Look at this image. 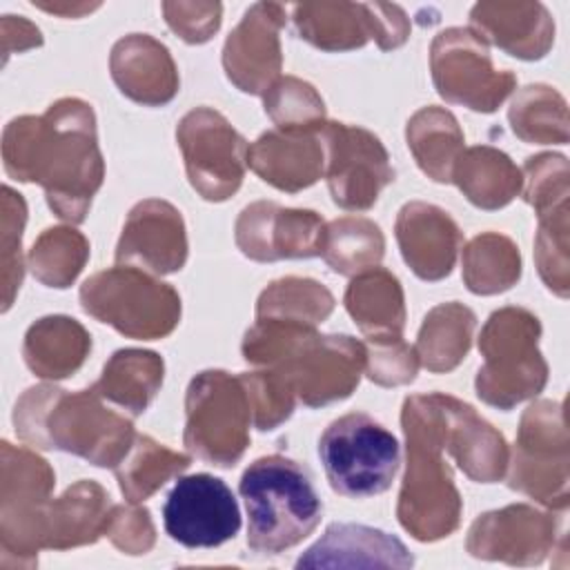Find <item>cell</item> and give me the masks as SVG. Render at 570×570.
Returning <instances> with one entry per match:
<instances>
[{
	"label": "cell",
	"instance_id": "cell-44",
	"mask_svg": "<svg viewBox=\"0 0 570 570\" xmlns=\"http://www.w3.org/2000/svg\"><path fill=\"white\" fill-rule=\"evenodd\" d=\"M27 220V207L20 194L11 187H2V287H4V305L7 312L11 307L16 289L22 283V254L20 238Z\"/></svg>",
	"mask_w": 570,
	"mask_h": 570
},
{
	"label": "cell",
	"instance_id": "cell-21",
	"mask_svg": "<svg viewBox=\"0 0 570 570\" xmlns=\"http://www.w3.org/2000/svg\"><path fill=\"white\" fill-rule=\"evenodd\" d=\"M396 240L419 278L439 281L452 272L463 236L441 207L407 203L396 216Z\"/></svg>",
	"mask_w": 570,
	"mask_h": 570
},
{
	"label": "cell",
	"instance_id": "cell-33",
	"mask_svg": "<svg viewBox=\"0 0 570 570\" xmlns=\"http://www.w3.org/2000/svg\"><path fill=\"white\" fill-rule=\"evenodd\" d=\"M474 323V312L456 301L434 307L425 316L414 347L419 363L430 372L454 370L470 350Z\"/></svg>",
	"mask_w": 570,
	"mask_h": 570
},
{
	"label": "cell",
	"instance_id": "cell-45",
	"mask_svg": "<svg viewBox=\"0 0 570 570\" xmlns=\"http://www.w3.org/2000/svg\"><path fill=\"white\" fill-rule=\"evenodd\" d=\"M419 356L403 336L390 341H367L365 345V370L367 376L379 385H403L414 381Z\"/></svg>",
	"mask_w": 570,
	"mask_h": 570
},
{
	"label": "cell",
	"instance_id": "cell-8",
	"mask_svg": "<svg viewBox=\"0 0 570 570\" xmlns=\"http://www.w3.org/2000/svg\"><path fill=\"white\" fill-rule=\"evenodd\" d=\"M318 459L334 492L352 499L385 492L399 470L396 436L363 412L345 414L318 439Z\"/></svg>",
	"mask_w": 570,
	"mask_h": 570
},
{
	"label": "cell",
	"instance_id": "cell-18",
	"mask_svg": "<svg viewBox=\"0 0 570 570\" xmlns=\"http://www.w3.org/2000/svg\"><path fill=\"white\" fill-rule=\"evenodd\" d=\"M554 534L552 514L519 503L481 514L468 532L465 548L476 559L539 566L552 550Z\"/></svg>",
	"mask_w": 570,
	"mask_h": 570
},
{
	"label": "cell",
	"instance_id": "cell-11",
	"mask_svg": "<svg viewBox=\"0 0 570 570\" xmlns=\"http://www.w3.org/2000/svg\"><path fill=\"white\" fill-rule=\"evenodd\" d=\"M508 485L548 508H568V432L563 407L554 401L532 403L519 425Z\"/></svg>",
	"mask_w": 570,
	"mask_h": 570
},
{
	"label": "cell",
	"instance_id": "cell-35",
	"mask_svg": "<svg viewBox=\"0 0 570 570\" xmlns=\"http://www.w3.org/2000/svg\"><path fill=\"white\" fill-rule=\"evenodd\" d=\"M521 276L519 247L501 234L488 232L463 249V281L474 294H499Z\"/></svg>",
	"mask_w": 570,
	"mask_h": 570
},
{
	"label": "cell",
	"instance_id": "cell-34",
	"mask_svg": "<svg viewBox=\"0 0 570 570\" xmlns=\"http://www.w3.org/2000/svg\"><path fill=\"white\" fill-rule=\"evenodd\" d=\"M189 456L174 452L151 436L136 434L122 461L114 468L120 490L129 503H140L151 497L165 481L189 468Z\"/></svg>",
	"mask_w": 570,
	"mask_h": 570
},
{
	"label": "cell",
	"instance_id": "cell-36",
	"mask_svg": "<svg viewBox=\"0 0 570 570\" xmlns=\"http://www.w3.org/2000/svg\"><path fill=\"white\" fill-rule=\"evenodd\" d=\"M512 131L525 142H568V107L559 91L548 85L523 87L508 111Z\"/></svg>",
	"mask_w": 570,
	"mask_h": 570
},
{
	"label": "cell",
	"instance_id": "cell-13",
	"mask_svg": "<svg viewBox=\"0 0 570 570\" xmlns=\"http://www.w3.org/2000/svg\"><path fill=\"white\" fill-rule=\"evenodd\" d=\"M176 140L187 178L205 200H227L240 187L249 145L223 114L209 107L191 109L183 116Z\"/></svg>",
	"mask_w": 570,
	"mask_h": 570
},
{
	"label": "cell",
	"instance_id": "cell-17",
	"mask_svg": "<svg viewBox=\"0 0 570 570\" xmlns=\"http://www.w3.org/2000/svg\"><path fill=\"white\" fill-rule=\"evenodd\" d=\"M325 223L312 209H289L258 200L247 205L236 220V245L252 261L321 256Z\"/></svg>",
	"mask_w": 570,
	"mask_h": 570
},
{
	"label": "cell",
	"instance_id": "cell-40",
	"mask_svg": "<svg viewBox=\"0 0 570 570\" xmlns=\"http://www.w3.org/2000/svg\"><path fill=\"white\" fill-rule=\"evenodd\" d=\"M265 114L287 131H318L325 122L323 98L309 82L281 78L265 94Z\"/></svg>",
	"mask_w": 570,
	"mask_h": 570
},
{
	"label": "cell",
	"instance_id": "cell-31",
	"mask_svg": "<svg viewBox=\"0 0 570 570\" xmlns=\"http://www.w3.org/2000/svg\"><path fill=\"white\" fill-rule=\"evenodd\" d=\"M163 358L147 350H118L91 387L105 401L138 416L163 385Z\"/></svg>",
	"mask_w": 570,
	"mask_h": 570
},
{
	"label": "cell",
	"instance_id": "cell-26",
	"mask_svg": "<svg viewBox=\"0 0 570 570\" xmlns=\"http://www.w3.org/2000/svg\"><path fill=\"white\" fill-rule=\"evenodd\" d=\"M445 450L476 483H494L505 474L503 436L472 405L454 396H445Z\"/></svg>",
	"mask_w": 570,
	"mask_h": 570
},
{
	"label": "cell",
	"instance_id": "cell-38",
	"mask_svg": "<svg viewBox=\"0 0 570 570\" xmlns=\"http://www.w3.org/2000/svg\"><path fill=\"white\" fill-rule=\"evenodd\" d=\"M334 309V296L312 278L287 276L274 281L258 298L256 318H274L316 327Z\"/></svg>",
	"mask_w": 570,
	"mask_h": 570
},
{
	"label": "cell",
	"instance_id": "cell-15",
	"mask_svg": "<svg viewBox=\"0 0 570 570\" xmlns=\"http://www.w3.org/2000/svg\"><path fill=\"white\" fill-rule=\"evenodd\" d=\"M294 24L301 38L323 51H347L363 47L370 38L383 51L405 42L410 24L396 4L316 2L294 4Z\"/></svg>",
	"mask_w": 570,
	"mask_h": 570
},
{
	"label": "cell",
	"instance_id": "cell-2",
	"mask_svg": "<svg viewBox=\"0 0 570 570\" xmlns=\"http://www.w3.org/2000/svg\"><path fill=\"white\" fill-rule=\"evenodd\" d=\"M243 356L281 379L307 407L350 396L365 370V345L356 338L274 318H256Z\"/></svg>",
	"mask_w": 570,
	"mask_h": 570
},
{
	"label": "cell",
	"instance_id": "cell-37",
	"mask_svg": "<svg viewBox=\"0 0 570 570\" xmlns=\"http://www.w3.org/2000/svg\"><path fill=\"white\" fill-rule=\"evenodd\" d=\"M385 238L367 218L345 216L338 220H332L325 227V243L321 256L325 263L345 276H356L365 269H372L383 258Z\"/></svg>",
	"mask_w": 570,
	"mask_h": 570
},
{
	"label": "cell",
	"instance_id": "cell-20",
	"mask_svg": "<svg viewBox=\"0 0 570 570\" xmlns=\"http://www.w3.org/2000/svg\"><path fill=\"white\" fill-rule=\"evenodd\" d=\"M187 261V234L180 212L158 198L138 203L122 227L116 263L149 274L178 272Z\"/></svg>",
	"mask_w": 570,
	"mask_h": 570
},
{
	"label": "cell",
	"instance_id": "cell-7",
	"mask_svg": "<svg viewBox=\"0 0 570 570\" xmlns=\"http://www.w3.org/2000/svg\"><path fill=\"white\" fill-rule=\"evenodd\" d=\"M80 303L87 314L129 338H163L180 321L176 289L131 265H118L87 278L80 287Z\"/></svg>",
	"mask_w": 570,
	"mask_h": 570
},
{
	"label": "cell",
	"instance_id": "cell-16",
	"mask_svg": "<svg viewBox=\"0 0 570 570\" xmlns=\"http://www.w3.org/2000/svg\"><path fill=\"white\" fill-rule=\"evenodd\" d=\"M163 523L185 548H216L240 530V510L223 479L198 472L174 483L163 505Z\"/></svg>",
	"mask_w": 570,
	"mask_h": 570
},
{
	"label": "cell",
	"instance_id": "cell-5",
	"mask_svg": "<svg viewBox=\"0 0 570 570\" xmlns=\"http://www.w3.org/2000/svg\"><path fill=\"white\" fill-rule=\"evenodd\" d=\"M247 510V548L278 554L307 539L323 514L309 472L283 454L249 463L238 483Z\"/></svg>",
	"mask_w": 570,
	"mask_h": 570
},
{
	"label": "cell",
	"instance_id": "cell-43",
	"mask_svg": "<svg viewBox=\"0 0 570 570\" xmlns=\"http://www.w3.org/2000/svg\"><path fill=\"white\" fill-rule=\"evenodd\" d=\"M568 160L559 154L528 158L523 167V198L539 212L568 203Z\"/></svg>",
	"mask_w": 570,
	"mask_h": 570
},
{
	"label": "cell",
	"instance_id": "cell-14",
	"mask_svg": "<svg viewBox=\"0 0 570 570\" xmlns=\"http://www.w3.org/2000/svg\"><path fill=\"white\" fill-rule=\"evenodd\" d=\"M318 136L327 151L325 176L332 200L350 212L370 209L381 189L394 180L383 142L372 131L345 122H323Z\"/></svg>",
	"mask_w": 570,
	"mask_h": 570
},
{
	"label": "cell",
	"instance_id": "cell-1",
	"mask_svg": "<svg viewBox=\"0 0 570 570\" xmlns=\"http://www.w3.org/2000/svg\"><path fill=\"white\" fill-rule=\"evenodd\" d=\"M2 160L11 178L45 187L58 218L82 223L105 176L91 105L62 98L42 116L13 118L2 134Z\"/></svg>",
	"mask_w": 570,
	"mask_h": 570
},
{
	"label": "cell",
	"instance_id": "cell-28",
	"mask_svg": "<svg viewBox=\"0 0 570 570\" xmlns=\"http://www.w3.org/2000/svg\"><path fill=\"white\" fill-rule=\"evenodd\" d=\"M345 307L367 341L403 336V289L399 278L387 269L376 265L356 274L345 292Z\"/></svg>",
	"mask_w": 570,
	"mask_h": 570
},
{
	"label": "cell",
	"instance_id": "cell-4",
	"mask_svg": "<svg viewBox=\"0 0 570 570\" xmlns=\"http://www.w3.org/2000/svg\"><path fill=\"white\" fill-rule=\"evenodd\" d=\"M91 387L69 394L53 385L29 387L13 410L16 434L33 448L65 450L100 468H116L136 432L129 419L102 405Z\"/></svg>",
	"mask_w": 570,
	"mask_h": 570
},
{
	"label": "cell",
	"instance_id": "cell-22",
	"mask_svg": "<svg viewBox=\"0 0 570 570\" xmlns=\"http://www.w3.org/2000/svg\"><path fill=\"white\" fill-rule=\"evenodd\" d=\"M247 165L276 189L298 191L323 176L325 147L318 131L272 129L247 147Z\"/></svg>",
	"mask_w": 570,
	"mask_h": 570
},
{
	"label": "cell",
	"instance_id": "cell-19",
	"mask_svg": "<svg viewBox=\"0 0 570 570\" xmlns=\"http://www.w3.org/2000/svg\"><path fill=\"white\" fill-rule=\"evenodd\" d=\"M285 24V7L258 2L249 7L229 33L223 49L227 78L245 94H265L281 71L278 31Z\"/></svg>",
	"mask_w": 570,
	"mask_h": 570
},
{
	"label": "cell",
	"instance_id": "cell-46",
	"mask_svg": "<svg viewBox=\"0 0 570 570\" xmlns=\"http://www.w3.org/2000/svg\"><path fill=\"white\" fill-rule=\"evenodd\" d=\"M105 534L118 550L127 554H145L156 541L149 512L145 508H136V503H129L127 508L114 505L105 525Z\"/></svg>",
	"mask_w": 570,
	"mask_h": 570
},
{
	"label": "cell",
	"instance_id": "cell-29",
	"mask_svg": "<svg viewBox=\"0 0 570 570\" xmlns=\"http://www.w3.org/2000/svg\"><path fill=\"white\" fill-rule=\"evenodd\" d=\"M91 338L87 330L69 316H45L24 336V363L42 379L71 376L87 358Z\"/></svg>",
	"mask_w": 570,
	"mask_h": 570
},
{
	"label": "cell",
	"instance_id": "cell-3",
	"mask_svg": "<svg viewBox=\"0 0 570 570\" xmlns=\"http://www.w3.org/2000/svg\"><path fill=\"white\" fill-rule=\"evenodd\" d=\"M401 425L407 448V468L396 517L419 541L450 537L459 528L463 505L450 465L441 454L445 448V394L407 396Z\"/></svg>",
	"mask_w": 570,
	"mask_h": 570
},
{
	"label": "cell",
	"instance_id": "cell-12",
	"mask_svg": "<svg viewBox=\"0 0 570 570\" xmlns=\"http://www.w3.org/2000/svg\"><path fill=\"white\" fill-rule=\"evenodd\" d=\"M430 67L439 96L472 111H494L517 85L514 73L494 69L488 42L472 29L441 31L430 49Z\"/></svg>",
	"mask_w": 570,
	"mask_h": 570
},
{
	"label": "cell",
	"instance_id": "cell-9",
	"mask_svg": "<svg viewBox=\"0 0 570 570\" xmlns=\"http://www.w3.org/2000/svg\"><path fill=\"white\" fill-rule=\"evenodd\" d=\"M185 445L191 454L232 468L249 445L252 403L240 376L207 370L191 379L185 399Z\"/></svg>",
	"mask_w": 570,
	"mask_h": 570
},
{
	"label": "cell",
	"instance_id": "cell-42",
	"mask_svg": "<svg viewBox=\"0 0 570 570\" xmlns=\"http://www.w3.org/2000/svg\"><path fill=\"white\" fill-rule=\"evenodd\" d=\"M240 379L247 387L254 425L258 430H274L285 419H289V414L294 412L296 396L281 379H276L267 370L243 372Z\"/></svg>",
	"mask_w": 570,
	"mask_h": 570
},
{
	"label": "cell",
	"instance_id": "cell-39",
	"mask_svg": "<svg viewBox=\"0 0 570 570\" xmlns=\"http://www.w3.org/2000/svg\"><path fill=\"white\" fill-rule=\"evenodd\" d=\"M89 258L87 238L71 227H49L33 243L29 267L47 287H69Z\"/></svg>",
	"mask_w": 570,
	"mask_h": 570
},
{
	"label": "cell",
	"instance_id": "cell-23",
	"mask_svg": "<svg viewBox=\"0 0 570 570\" xmlns=\"http://www.w3.org/2000/svg\"><path fill=\"white\" fill-rule=\"evenodd\" d=\"M470 22L481 40L523 60L546 56L554 40V22L539 2H479Z\"/></svg>",
	"mask_w": 570,
	"mask_h": 570
},
{
	"label": "cell",
	"instance_id": "cell-10",
	"mask_svg": "<svg viewBox=\"0 0 570 570\" xmlns=\"http://www.w3.org/2000/svg\"><path fill=\"white\" fill-rule=\"evenodd\" d=\"M53 470L29 448L2 441L0 546L2 566H33L42 548V525L53 490Z\"/></svg>",
	"mask_w": 570,
	"mask_h": 570
},
{
	"label": "cell",
	"instance_id": "cell-24",
	"mask_svg": "<svg viewBox=\"0 0 570 570\" xmlns=\"http://www.w3.org/2000/svg\"><path fill=\"white\" fill-rule=\"evenodd\" d=\"M109 67L120 91L140 105H165L178 91V71L167 47L147 33L120 38Z\"/></svg>",
	"mask_w": 570,
	"mask_h": 570
},
{
	"label": "cell",
	"instance_id": "cell-41",
	"mask_svg": "<svg viewBox=\"0 0 570 570\" xmlns=\"http://www.w3.org/2000/svg\"><path fill=\"white\" fill-rule=\"evenodd\" d=\"M537 265L548 289L568 296V203L539 212V234L534 243Z\"/></svg>",
	"mask_w": 570,
	"mask_h": 570
},
{
	"label": "cell",
	"instance_id": "cell-27",
	"mask_svg": "<svg viewBox=\"0 0 570 570\" xmlns=\"http://www.w3.org/2000/svg\"><path fill=\"white\" fill-rule=\"evenodd\" d=\"M109 512V494L98 483L85 479L73 483L47 508L42 548L65 550L94 543L100 534H105Z\"/></svg>",
	"mask_w": 570,
	"mask_h": 570
},
{
	"label": "cell",
	"instance_id": "cell-6",
	"mask_svg": "<svg viewBox=\"0 0 570 570\" xmlns=\"http://www.w3.org/2000/svg\"><path fill=\"white\" fill-rule=\"evenodd\" d=\"M539 318L523 307H503L485 321L479 338L483 365L474 381L481 401L510 410L543 390L548 365L539 352Z\"/></svg>",
	"mask_w": 570,
	"mask_h": 570
},
{
	"label": "cell",
	"instance_id": "cell-47",
	"mask_svg": "<svg viewBox=\"0 0 570 570\" xmlns=\"http://www.w3.org/2000/svg\"><path fill=\"white\" fill-rule=\"evenodd\" d=\"M167 24L191 45L207 42L220 27L218 2H165L163 4Z\"/></svg>",
	"mask_w": 570,
	"mask_h": 570
},
{
	"label": "cell",
	"instance_id": "cell-25",
	"mask_svg": "<svg viewBox=\"0 0 570 570\" xmlns=\"http://www.w3.org/2000/svg\"><path fill=\"white\" fill-rule=\"evenodd\" d=\"M412 563V554L396 537L370 525L332 523L325 534L305 554L298 557L296 568H410Z\"/></svg>",
	"mask_w": 570,
	"mask_h": 570
},
{
	"label": "cell",
	"instance_id": "cell-32",
	"mask_svg": "<svg viewBox=\"0 0 570 570\" xmlns=\"http://www.w3.org/2000/svg\"><path fill=\"white\" fill-rule=\"evenodd\" d=\"M407 147L416 165L436 183H452V169L463 151L456 118L441 107H423L407 120Z\"/></svg>",
	"mask_w": 570,
	"mask_h": 570
},
{
	"label": "cell",
	"instance_id": "cell-30",
	"mask_svg": "<svg viewBox=\"0 0 570 570\" xmlns=\"http://www.w3.org/2000/svg\"><path fill=\"white\" fill-rule=\"evenodd\" d=\"M452 180L465 198L481 209H499L508 205L523 187V174L499 149L481 145L461 151Z\"/></svg>",
	"mask_w": 570,
	"mask_h": 570
}]
</instances>
